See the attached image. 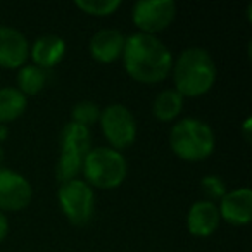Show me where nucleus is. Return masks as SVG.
I'll list each match as a JSON object with an SVG mask.
<instances>
[{"label":"nucleus","mask_w":252,"mask_h":252,"mask_svg":"<svg viewBox=\"0 0 252 252\" xmlns=\"http://www.w3.org/2000/svg\"><path fill=\"white\" fill-rule=\"evenodd\" d=\"M121 59L126 73L145 85L164 81L173 67V56L168 47L158 36L140 32L125 40Z\"/></svg>","instance_id":"f257e3e1"},{"label":"nucleus","mask_w":252,"mask_h":252,"mask_svg":"<svg viewBox=\"0 0 252 252\" xmlns=\"http://www.w3.org/2000/svg\"><path fill=\"white\" fill-rule=\"evenodd\" d=\"M175 90L182 97H202L216 81V64L211 54L200 47L185 49L171 67Z\"/></svg>","instance_id":"f03ea898"},{"label":"nucleus","mask_w":252,"mask_h":252,"mask_svg":"<svg viewBox=\"0 0 252 252\" xmlns=\"http://www.w3.org/2000/svg\"><path fill=\"white\" fill-rule=\"evenodd\" d=\"M169 145L180 159L197 162L213 154L216 138L213 128L206 121L197 118H183L173 125L169 131Z\"/></svg>","instance_id":"7ed1b4c3"},{"label":"nucleus","mask_w":252,"mask_h":252,"mask_svg":"<svg viewBox=\"0 0 252 252\" xmlns=\"http://www.w3.org/2000/svg\"><path fill=\"white\" fill-rule=\"evenodd\" d=\"M81 173L90 187L102 190L116 189L128 175V162L119 151L111 147H95L85 156Z\"/></svg>","instance_id":"20e7f679"},{"label":"nucleus","mask_w":252,"mask_h":252,"mask_svg":"<svg viewBox=\"0 0 252 252\" xmlns=\"http://www.w3.org/2000/svg\"><path fill=\"white\" fill-rule=\"evenodd\" d=\"M90 130L78 123H67L61 131V156L56 176L61 183L76 180L83 168L85 156L90 151Z\"/></svg>","instance_id":"39448f33"},{"label":"nucleus","mask_w":252,"mask_h":252,"mask_svg":"<svg viewBox=\"0 0 252 252\" xmlns=\"http://www.w3.org/2000/svg\"><path fill=\"white\" fill-rule=\"evenodd\" d=\"M57 197H59L61 209L71 224L83 226L92 220L95 211V195L92 187L85 180L76 178L61 183Z\"/></svg>","instance_id":"423d86ee"},{"label":"nucleus","mask_w":252,"mask_h":252,"mask_svg":"<svg viewBox=\"0 0 252 252\" xmlns=\"http://www.w3.org/2000/svg\"><path fill=\"white\" fill-rule=\"evenodd\" d=\"M100 126L111 149H128L137 138V121L131 111L123 104H111L100 112Z\"/></svg>","instance_id":"0eeeda50"},{"label":"nucleus","mask_w":252,"mask_h":252,"mask_svg":"<svg viewBox=\"0 0 252 252\" xmlns=\"http://www.w3.org/2000/svg\"><path fill=\"white\" fill-rule=\"evenodd\" d=\"M176 16V4L173 0H140L133 5L131 18L140 33L154 35L164 32Z\"/></svg>","instance_id":"6e6552de"},{"label":"nucleus","mask_w":252,"mask_h":252,"mask_svg":"<svg viewBox=\"0 0 252 252\" xmlns=\"http://www.w3.org/2000/svg\"><path fill=\"white\" fill-rule=\"evenodd\" d=\"M32 199V183L21 173L0 166V213L25 209Z\"/></svg>","instance_id":"1a4fd4ad"},{"label":"nucleus","mask_w":252,"mask_h":252,"mask_svg":"<svg viewBox=\"0 0 252 252\" xmlns=\"http://www.w3.org/2000/svg\"><path fill=\"white\" fill-rule=\"evenodd\" d=\"M30 57V43L21 32L0 25V67L19 69Z\"/></svg>","instance_id":"9d476101"},{"label":"nucleus","mask_w":252,"mask_h":252,"mask_svg":"<svg viewBox=\"0 0 252 252\" xmlns=\"http://www.w3.org/2000/svg\"><path fill=\"white\" fill-rule=\"evenodd\" d=\"M220 218L233 226H245L252 218V190L249 187L226 192L218 207Z\"/></svg>","instance_id":"9b49d317"},{"label":"nucleus","mask_w":252,"mask_h":252,"mask_svg":"<svg viewBox=\"0 0 252 252\" xmlns=\"http://www.w3.org/2000/svg\"><path fill=\"white\" fill-rule=\"evenodd\" d=\"M220 211L211 200H197L187 214V228L193 237H211L220 226Z\"/></svg>","instance_id":"f8f14e48"},{"label":"nucleus","mask_w":252,"mask_h":252,"mask_svg":"<svg viewBox=\"0 0 252 252\" xmlns=\"http://www.w3.org/2000/svg\"><path fill=\"white\" fill-rule=\"evenodd\" d=\"M125 40V35L119 30L105 28L92 36L88 49H90V54L95 61L102 64H111L123 56Z\"/></svg>","instance_id":"ddd939ff"},{"label":"nucleus","mask_w":252,"mask_h":252,"mask_svg":"<svg viewBox=\"0 0 252 252\" xmlns=\"http://www.w3.org/2000/svg\"><path fill=\"white\" fill-rule=\"evenodd\" d=\"M30 56L40 69H52L66 56V42L57 35H43L35 40Z\"/></svg>","instance_id":"4468645a"},{"label":"nucleus","mask_w":252,"mask_h":252,"mask_svg":"<svg viewBox=\"0 0 252 252\" xmlns=\"http://www.w3.org/2000/svg\"><path fill=\"white\" fill-rule=\"evenodd\" d=\"M28 105V98L16 87L0 88V123H11L23 116Z\"/></svg>","instance_id":"2eb2a0df"},{"label":"nucleus","mask_w":252,"mask_h":252,"mask_svg":"<svg viewBox=\"0 0 252 252\" xmlns=\"http://www.w3.org/2000/svg\"><path fill=\"white\" fill-rule=\"evenodd\" d=\"M182 109H183V97L176 90H162L156 97L154 105H152L154 116L162 123L173 121L176 116H180Z\"/></svg>","instance_id":"dca6fc26"},{"label":"nucleus","mask_w":252,"mask_h":252,"mask_svg":"<svg viewBox=\"0 0 252 252\" xmlns=\"http://www.w3.org/2000/svg\"><path fill=\"white\" fill-rule=\"evenodd\" d=\"M47 83V74L43 69L36 67L35 64H25L18 71V90L25 97L38 95Z\"/></svg>","instance_id":"f3484780"},{"label":"nucleus","mask_w":252,"mask_h":252,"mask_svg":"<svg viewBox=\"0 0 252 252\" xmlns=\"http://www.w3.org/2000/svg\"><path fill=\"white\" fill-rule=\"evenodd\" d=\"M74 5L88 16L105 18V16L114 14L121 7V0H76Z\"/></svg>","instance_id":"a211bd4d"},{"label":"nucleus","mask_w":252,"mask_h":252,"mask_svg":"<svg viewBox=\"0 0 252 252\" xmlns=\"http://www.w3.org/2000/svg\"><path fill=\"white\" fill-rule=\"evenodd\" d=\"M100 112H102L100 107L95 102L83 100V102H78L73 107L71 118H73V123H78V125L88 128V126L95 125L100 119Z\"/></svg>","instance_id":"6ab92c4d"},{"label":"nucleus","mask_w":252,"mask_h":252,"mask_svg":"<svg viewBox=\"0 0 252 252\" xmlns=\"http://www.w3.org/2000/svg\"><path fill=\"white\" fill-rule=\"evenodd\" d=\"M200 189H202L204 195L207 197L206 200H216V199H223L226 190V183L223 182V178L218 175H207L202 178V183H200Z\"/></svg>","instance_id":"aec40b11"},{"label":"nucleus","mask_w":252,"mask_h":252,"mask_svg":"<svg viewBox=\"0 0 252 252\" xmlns=\"http://www.w3.org/2000/svg\"><path fill=\"white\" fill-rule=\"evenodd\" d=\"M9 233V221L4 213H0V242L4 240Z\"/></svg>","instance_id":"412c9836"},{"label":"nucleus","mask_w":252,"mask_h":252,"mask_svg":"<svg viewBox=\"0 0 252 252\" xmlns=\"http://www.w3.org/2000/svg\"><path fill=\"white\" fill-rule=\"evenodd\" d=\"M251 126H252V119L247 118L244 121V126H242V133H244V138L245 140H251Z\"/></svg>","instance_id":"4be33fe9"},{"label":"nucleus","mask_w":252,"mask_h":252,"mask_svg":"<svg viewBox=\"0 0 252 252\" xmlns=\"http://www.w3.org/2000/svg\"><path fill=\"white\" fill-rule=\"evenodd\" d=\"M7 137H9V130H7V126L2 125V123H0V144H2V142L7 140Z\"/></svg>","instance_id":"5701e85b"},{"label":"nucleus","mask_w":252,"mask_h":252,"mask_svg":"<svg viewBox=\"0 0 252 252\" xmlns=\"http://www.w3.org/2000/svg\"><path fill=\"white\" fill-rule=\"evenodd\" d=\"M2 162H4V151L0 149V164H2Z\"/></svg>","instance_id":"b1692460"}]
</instances>
